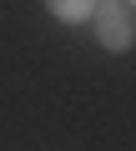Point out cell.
<instances>
[{
    "label": "cell",
    "mask_w": 136,
    "mask_h": 151,
    "mask_svg": "<svg viewBox=\"0 0 136 151\" xmlns=\"http://www.w3.org/2000/svg\"><path fill=\"white\" fill-rule=\"evenodd\" d=\"M91 30H96V40H101V50H111V55H126V50L136 45V15L126 10V0H96Z\"/></svg>",
    "instance_id": "obj_1"
},
{
    "label": "cell",
    "mask_w": 136,
    "mask_h": 151,
    "mask_svg": "<svg viewBox=\"0 0 136 151\" xmlns=\"http://www.w3.org/2000/svg\"><path fill=\"white\" fill-rule=\"evenodd\" d=\"M45 10H50L60 25H86L91 10H96V0H45Z\"/></svg>",
    "instance_id": "obj_2"
},
{
    "label": "cell",
    "mask_w": 136,
    "mask_h": 151,
    "mask_svg": "<svg viewBox=\"0 0 136 151\" xmlns=\"http://www.w3.org/2000/svg\"><path fill=\"white\" fill-rule=\"evenodd\" d=\"M126 5H131V10H136V0H126Z\"/></svg>",
    "instance_id": "obj_3"
}]
</instances>
